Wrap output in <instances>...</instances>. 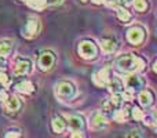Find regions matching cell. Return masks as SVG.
<instances>
[{
  "label": "cell",
  "mask_w": 157,
  "mask_h": 138,
  "mask_svg": "<svg viewBox=\"0 0 157 138\" xmlns=\"http://www.w3.org/2000/svg\"><path fill=\"white\" fill-rule=\"evenodd\" d=\"M37 30H39V22L36 18H30L26 24V28H25V33L28 37H32V36L37 35Z\"/></svg>",
  "instance_id": "obj_9"
},
{
  "label": "cell",
  "mask_w": 157,
  "mask_h": 138,
  "mask_svg": "<svg viewBox=\"0 0 157 138\" xmlns=\"http://www.w3.org/2000/svg\"><path fill=\"white\" fill-rule=\"evenodd\" d=\"M6 66V61L3 60V57H0V70H3Z\"/></svg>",
  "instance_id": "obj_24"
},
{
  "label": "cell",
  "mask_w": 157,
  "mask_h": 138,
  "mask_svg": "<svg viewBox=\"0 0 157 138\" xmlns=\"http://www.w3.org/2000/svg\"><path fill=\"white\" fill-rule=\"evenodd\" d=\"M0 83H3L4 86L8 83V77H7V75H4V73H2V72H0Z\"/></svg>",
  "instance_id": "obj_20"
},
{
  "label": "cell",
  "mask_w": 157,
  "mask_h": 138,
  "mask_svg": "<svg viewBox=\"0 0 157 138\" xmlns=\"http://www.w3.org/2000/svg\"><path fill=\"white\" fill-rule=\"evenodd\" d=\"M65 127H66V123L62 120V117L61 116H58V117H55L54 120H52V130L55 131V133H62L63 130H65Z\"/></svg>",
  "instance_id": "obj_15"
},
{
  "label": "cell",
  "mask_w": 157,
  "mask_h": 138,
  "mask_svg": "<svg viewBox=\"0 0 157 138\" xmlns=\"http://www.w3.org/2000/svg\"><path fill=\"white\" fill-rule=\"evenodd\" d=\"M108 87H109V90H110L113 94H119V93L123 91V81L120 80V79H117V77H113V79H110Z\"/></svg>",
  "instance_id": "obj_12"
},
{
  "label": "cell",
  "mask_w": 157,
  "mask_h": 138,
  "mask_svg": "<svg viewBox=\"0 0 157 138\" xmlns=\"http://www.w3.org/2000/svg\"><path fill=\"white\" fill-rule=\"evenodd\" d=\"M7 97H8V95H7V93H6V91H0V101H3V102H4Z\"/></svg>",
  "instance_id": "obj_22"
},
{
  "label": "cell",
  "mask_w": 157,
  "mask_h": 138,
  "mask_svg": "<svg viewBox=\"0 0 157 138\" xmlns=\"http://www.w3.org/2000/svg\"><path fill=\"white\" fill-rule=\"evenodd\" d=\"M91 124H92V127H95V128H101V127H103V126H106V120L99 112H95V113L92 115Z\"/></svg>",
  "instance_id": "obj_13"
},
{
  "label": "cell",
  "mask_w": 157,
  "mask_h": 138,
  "mask_svg": "<svg viewBox=\"0 0 157 138\" xmlns=\"http://www.w3.org/2000/svg\"><path fill=\"white\" fill-rule=\"evenodd\" d=\"M4 104H6V109H7L8 112H17L19 109V106H21L18 98L14 97V95H10V97H7V100L4 101Z\"/></svg>",
  "instance_id": "obj_10"
},
{
  "label": "cell",
  "mask_w": 157,
  "mask_h": 138,
  "mask_svg": "<svg viewBox=\"0 0 157 138\" xmlns=\"http://www.w3.org/2000/svg\"><path fill=\"white\" fill-rule=\"evenodd\" d=\"M139 102L142 106H150L153 104V94L149 90H145L139 94Z\"/></svg>",
  "instance_id": "obj_11"
},
{
  "label": "cell",
  "mask_w": 157,
  "mask_h": 138,
  "mask_svg": "<svg viewBox=\"0 0 157 138\" xmlns=\"http://www.w3.org/2000/svg\"><path fill=\"white\" fill-rule=\"evenodd\" d=\"M78 53L83 58H87V60H91V58H95L98 55V50L97 46H95L92 41L90 40H84L80 43L78 46Z\"/></svg>",
  "instance_id": "obj_2"
},
{
  "label": "cell",
  "mask_w": 157,
  "mask_h": 138,
  "mask_svg": "<svg viewBox=\"0 0 157 138\" xmlns=\"http://www.w3.org/2000/svg\"><path fill=\"white\" fill-rule=\"evenodd\" d=\"M142 65H144V62L134 55H124V57H120L117 60V68L120 70H124V72H132L138 68H142Z\"/></svg>",
  "instance_id": "obj_1"
},
{
  "label": "cell",
  "mask_w": 157,
  "mask_h": 138,
  "mask_svg": "<svg viewBox=\"0 0 157 138\" xmlns=\"http://www.w3.org/2000/svg\"><path fill=\"white\" fill-rule=\"evenodd\" d=\"M134 7H135L138 11H145L147 8V4H146V2H145V0H135Z\"/></svg>",
  "instance_id": "obj_19"
},
{
  "label": "cell",
  "mask_w": 157,
  "mask_h": 138,
  "mask_svg": "<svg viewBox=\"0 0 157 138\" xmlns=\"http://www.w3.org/2000/svg\"><path fill=\"white\" fill-rule=\"evenodd\" d=\"M132 111H134V112H132L134 117H136V119H141V117H142V113L139 112V109H138V108H134Z\"/></svg>",
  "instance_id": "obj_21"
},
{
  "label": "cell",
  "mask_w": 157,
  "mask_h": 138,
  "mask_svg": "<svg viewBox=\"0 0 157 138\" xmlns=\"http://www.w3.org/2000/svg\"><path fill=\"white\" fill-rule=\"evenodd\" d=\"M30 66H32V62L29 60L17 58L15 66H14V73L15 75H26V73L30 72Z\"/></svg>",
  "instance_id": "obj_6"
},
{
  "label": "cell",
  "mask_w": 157,
  "mask_h": 138,
  "mask_svg": "<svg viewBox=\"0 0 157 138\" xmlns=\"http://www.w3.org/2000/svg\"><path fill=\"white\" fill-rule=\"evenodd\" d=\"M127 39H128V41L132 44H141L145 39V29L141 26L131 28L127 33Z\"/></svg>",
  "instance_id": "obj_5"
},
{
  "label": "cell",
  "mask_w": 157,
  "mask_h": 138,
  "mask_svg": "<svg viewBox=\"0 0 157 138\" xmlns=\"http://www.w3.org/2000/svg\"><path fill=\"white\" fill-rule=\"evenodd\" d=\"M11 51V44L8 40L0 41V55H7Z\"/></svg>",
  "instance_id": "obj_18"
},
{
  "label": "cell",
  "mask_w": 157,
  "mask_h": 138,
  "mask_svg": "<svg viewBox=\"0 0 157 138\" xmlns=\"http://www.w3.org/2000/svg\"><path fill=\"white\" fill-rule=\"evenodd\" d=\"M68 124L72 130H83L84 128V122H83V117L77 116V115H73V116H69L68 117Z\"/></svg>",
  "instance_id": "obj_8"
},
{
  "label": "cell",
  "mask_w": 157,
  "mask_h": 138,
  "mask_svg": "<svg viewBox=\"0 0 157 138\" xmlns=\"http://www.w3.org/2000/svg\"><path fill=\"white\" fill-rule=\"evenodd\" d=\"M55 62V55L52 51H43L39 58V68L41 70H50Z\"/></svg>",
  "instance_id": "obj_4"
},
{
  "label": "cell",
  "mask_w": 157,
  "mask_h": 138,
  "mask_svg": "<svg viewBox=\"0 0 157 138\" xmlns=\"http://www.w3.org/2000/svg\"><path fill=\"white\" fill-rule=\"evenodd\" d=\"M76 93L75 90V86L69 81H61V83L57 84V95L61 97L62 100H69L72 98Z\"/></svg>",
  "instance_id": "obj_3"
},
{
  "label": "cell",
  "mask_w": 157,
  "mask_h": 138,
  "mask_svg": "<svg viewBox=\"0 0 157 138\" xmlns=\"http://www.w3.org/2000/svg\"><path fill=\"white\" fill-rule=\"evenodd\" d=\"M101 46H102L103 51H106V53H112L116 49V43L112 39H103V40H101Z\"/></svg>",
  "instance_id": "obj_16"
},
{
  "label": "cell",
  "mask_w": 157,
  "mask_h": 138,
  "mask_svg": "<svg viewBox=\"0 0 157 138\" xmlns=\"http://www.w3.org/2000/svg\"><path fill=\"white\" fill-rule=\"evenodd\" d=\"M17 90L24 93V94H29V93H32L33 90H35V86H33L29 80H25V81H21V83L17 84Z\"/></svg>",
  "instance_id": "obj_14"
},
{
  "label": "cell",
  "mask_w": 157,
  "mask_h": 138,
  "mask_svg": "<svg viewBox=\"0 0 157 138\" xmlns=\"http://www.w3.org/2000/svg\"><path fill=\"white\" fill-rule=\"evenodd\" d=\"M117 15H119V18H120V21H123L124 24H127V22H130L131 21V18H132V15H131L130 13H128L125 8H123V7H120V8H117Z\"/></svg>",
  "instance_id": "obj_17"
},
{
  "label": "cell",
  "mask_w": 157,
  "mask_h": 138,
  "mask_svg": "<svg viewBox=\"0 0 157 138\" xmlns=\"http://www.w3.org/2000/svg\"><path fill=\"white\" fill-rule=\"evenodd\" d=\"M120 2H121L123 4H128V3H131L132 0H120Z\"/></svg>",
  "instance_id": "obj_25"
},
{
  "label": "cell",
  "mask_w": 157,
  "mask_h": 138,
  "mask_svg": "<svg viewBox=\"0 0 157 138\" xmlns=\"http://www.w3.org/2000/svg\"><path fill=\"white\" fill-rule=\"evenodd\" d=\"M145 86L142 77H139L138 75H130L127 77V87L131 90H141Z\"/></svg>",
  "instance_id": "obj_7"
},
{
  "label": "cell",
  "mask_w": 157,
  "mask_h": 138,
  "mask_svg": "<svg viewBox=\"0 0 157 138\" xmlns=\"http://www.w3.org/2000/svg\"><path fill=\"white\" fill-rule=\"evenodd\" d=\"M61 0H44V4H57Z\"/></svg>",
  "instance_id": "obj_23"
}]
</instances>
